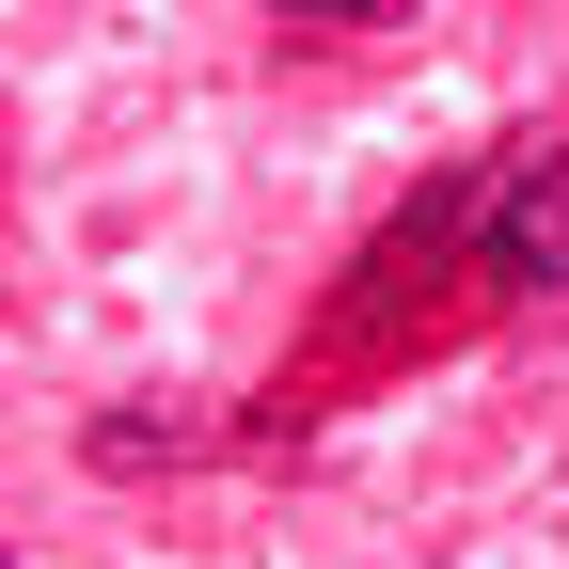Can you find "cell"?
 I'll list each match as a JSON object with an SVG mask.
<instances>
[{"mask_svg": "<svg viewBox=\"0 0 569 569\" xmlns=\"http://www.w3.org/2000/svg\"><path fill=\"white\" fill-rule=\"evenodd\" d=\"M301 32H380V17H411V0H284Z\"/></svg>", "mask_w": 569, "mask_h": 569, "instance_id": "2", "label": "cell"}, {"mask_svg": "<svg viewBox=\"0 0 569 569\" xmlns=\"http://www.w3.org/2000/svg\"><path fill=\"white\" fill-rule=\"evenodd\" d=\"M411 238H459L475 284H569V142H553V127L490 142L459 190H427V222H411Z\"/></svg>", "mask_w": 569, "mask_h": 569, "instance_id": "1", "label": "cell"}]
</instances>
